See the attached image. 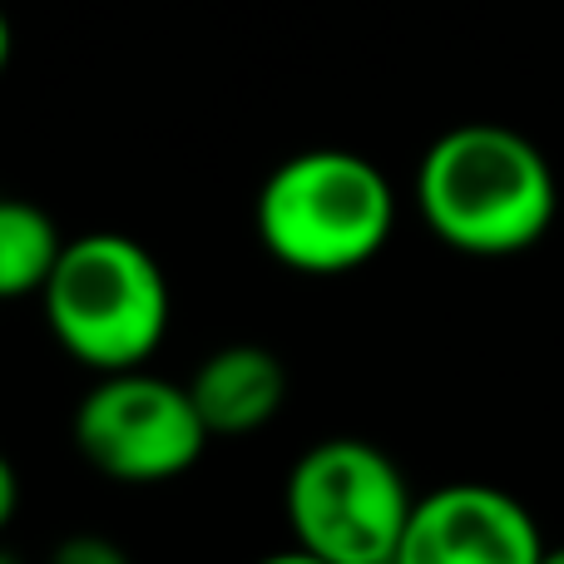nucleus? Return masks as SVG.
<instances>
[{
	"label": "nucleus",
	"mask_w": 564,
	"mask_h": 564,
	"mask_svg": "<svg viewBox=\"0 0 564 564\" xmlns=\"http://www.w3.org/2000/svg\"><path fill=\"white\" fill-rule=\"evenodd\" d=\"M416 208L451 253L516 258L555 228L560 184L535 139L476 119L431 139L416 164Z\"/></svg>",
	"instance_id": "obj_1"
},
{
	"label": "nucleus",
	"mask_w": 564,
	"mask_h": 564,
	"mask_svg": "<svg viewBox=\"0 0 564 564\" xmlns=\"http://www.w3.org/2000/svg\"><path fill=\"white\" fill-rule=\"evenodd\" d=\"M263 253L302 278L367 268L397 228V188L357 149H302L263 178L253 198Z\"/></svg>",
	"instance_id": "obj_2"
},
{
	"label": "nucleus",
	"mask_w": 564,
	"mask_h": 564,
	"mask_svg": "<svg viewBox=\"0 0 564 564\" xmlns=\"http://www.w3.org/2000/svg\"><path fill=\"white\" fill-rule=\"evenodd\" d=\"M40 307L59 351L95 377L149 367L174 317L159 258L139 238L109 228L69 238Z\"/></svg>",
	"instance_id": "obj_3"
},
{
	"label": "nucleus",
	"mask_w": 564,
	"mask_h": 564,
	"mask_svg": "<svg viewBox=\"0 0 564 564\" xmlns=\"http://www.w3.org/2000/svg\"><path fill=\"white\" fill-rule=\"evenodd\" d=\"M416 510L401 466L361 436H327L288 470L282 516L292 545L327 564H391Z\"/></svg>",
	"instance_id": "obj_4"
},
{
	"label": "nucleus",
	"mask_w": 564,
	"mask_h": 564,
	"mask_svg": "<svg viewBox=\"0 0 564 564\" xmlns=\"http://www.w3.org/2000/svg\"><path fill=\"white\" fill-rule=\"evenodd\" d=\"M208 441L188 387L149 367L95 377L75 406V451L115 486H169L198 466Z\"/></svg>",
	"instance_id": "obj_5"
},
{
	"label": "nucleus",
	"mask_w": 564,
	"mask_h": 564,
	"mask_svg": "<svg viewBox=\"0 0 564 564\" xmlns=\"http://www.w3.org/2000/svg\"><path fill=\"white\" fill-rule=\"evenodd\" d=\"M545 550L535 516L510 490L451 480L416 496L391 564H540Z\"/></svg>",
	"instance_id": "obj_6"
},
{
	"label": "nucleus",
	"mask_w": 564,
	"mask_h": 564,
	"mask_svg": "<svg viewBox=\"0 0 564 564\" xmlns=\"http://www.w3.org/2000/svg\"><path fill=\"white\" fill-rule=\"evenodd\" d=\"M188 397H194L214 441L253 436L288 401V367L278 361V351L258 347V341H228V347L208 351L198 361L194 381H188Z\"/></svg>",
	"instance_id": "obj_7"
},
{
	"label": "nucleus",
	"mask_w": 564,
	"mask_h": 564,
	"mask_svg": "<svg viewBox=\"0 0 564 564\" xmlns=\"http://www.w3.org/2000/svg\"><path fill=\"white\" fill-rule=\"evenodd\" d=\"M69 238L30 198H0V302L40 297L65 258Z\"/></svg>",
	"instance_id": "obj_8"
},
{
	"label": "nucleus",
	"mask_w": 564,
	"mask_h": 564,
	"mask_svg": "<svg viewBox=\"0 0 564 564\" xmlns=\"http://www.w3.org/2000/svg\"><path fill=\"white\" fill-rule=\"evenodd\" d=\"M45 564H134V560H129V550L109 535H69L50 550Z\"/></svg>",
	"instance_id": "obj_9"
},
{
	"label": "nucleus",
	"mask_w": 564,
	"mask_h": 564,
	"mask_svg": "<svg viewBox=\"0 0 564 564\" xmlns=\"http://www.w3.org/2000/svg\"><path fill=\"white\" fill-rule=\"evenodd\" d=\"M15 510H20V476H15V466H10V456L0 451V535H6V525L15 520Z\"/></svg>",
	"instance_id": "obj_10"
},
{
	"label": "nucleus",
	"mask_w": 564,
	"mask_h": 564,
	"mask_svg": "<svg viewBox=\"0 0 564 564\" xmlns=\"http://www.w3.org/2000/svg\"><path fill=\"white\" fill-rule=\"evenodd\" d=\"M253 564H327V560L312 555V550H302V545H288V550H273V555H263Z\"/></svg>",
	"instance_id": "obj_11"
},
{
	"label": "nucleus",
	"mask_w": 564,
	"mask_h": 564,
	"mask_svg": "<svg viewBox=\"0 0 564 564\" xmlns=\"http://www.w3.org/2000/svg\"><path fill=\"white\" fill-rule=\"evenodd\" d=\"M10 45H15V35H10V20H6V10H0V75H6V65H10Z\"/></svg>",
	"instance_id": "obj_12"
},
{
	"label": "nucleus",
	"mask_w": 564,
	"mask_h": 564,
	"mask_svg": "<svg viewBox=\"0 0 564 564\" xmlns=\"http://www.w3.org/2000/svg\"><path fill=\"white\" fill-rule=\"evenodd\" d=\"M540 564H564V545H550V550H545V560H540Z\"/></svg>",
	"instance_id": "obj_13"
},
{
	"label": "nucleus",
	"mask_w": 564,
	"mask_h": 564,
	"mask_svg": "<svg viewBox=\"0 0 564 564\" xmlns=\"http://www.w3.org/2000/svg\"><path fill=\"white\" fill-rule=\"evenodd\" d=\"M0 564H20V560H15V555H10V550H6V545H0Z\"/></svg>",
	"instance_id": "obj_14"
}]
</instances>
